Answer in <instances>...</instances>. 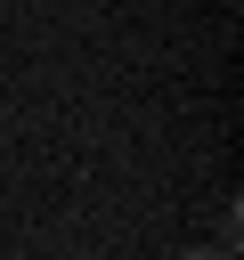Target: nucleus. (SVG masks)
Listing matches in <instances>:
<instances>
[]
</instances>
